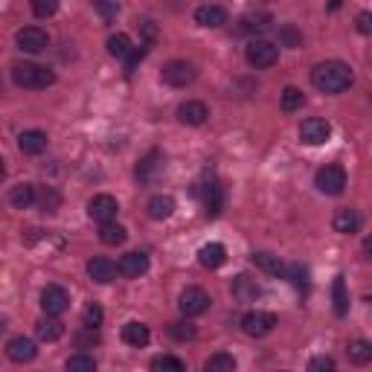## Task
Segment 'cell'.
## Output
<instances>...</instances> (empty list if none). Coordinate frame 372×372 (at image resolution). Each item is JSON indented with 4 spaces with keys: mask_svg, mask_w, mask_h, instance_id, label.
Wrapping results in <instances>:
<instances>
[{
    "mask_svg": "<svg viewBox=\"0 0 372 372\" xmlns=\"http://www.w3.org/2000/svg\"><path fill=\"white\" fill-rule=\"evenodd\" d=\"M131 38L126 35V33H116V35H111L108 38V53L114 55V58H119V61H126V55L131 53Z\"/></svg>",
    "mask_w": 372,
    "mask_h": 372,
    "instance_id": "cell-34",
    "label": "cell"
},
{
    "mask_svg": "<svg viewBox=\"0 0 372 372\" xmlns=\"http://www.w3.org/2000/svg\"><path fill=\"white\" fill-rule=\"evenodd\" d=\"M204 369H207V372H233V369H236V358L227 355V352H215V355L207 358Z\"/></svg>",
    "mask_w": 372,
    "mask_h": 372,
    "instance_id": "cell-33",
    "label": "cell"
},
{
    "mask_svg": "<svg viewBox=\"0 0 372 372\" xmlns=\"http://www.w3.org/2000/svg\"><path fill=\"white\" fill-rule=\"evenodd\" d=\"M244 58L247 65L256 67V70H265V67H273L279 61V47L268 38H251L244 47Z\"/></svg>",
    "mask_w": 372,
    "mask_h": 372,
    "instance_id": "cell-3",
    "label": "cell"
},
{
    "mask_svg": "<svg viewBox=\"0 0 372 372\" xmlns=\"http://www.w3.org/2000/svg\"><path fill=\"white\" fill-rule=\"evenodd\" d=\"M67 372H93L97 369V361H93L90 355H73V358H67Z\"/></svg>",
    "mask_w": 372,
    "mask_h": 372,
    "instance_id": "cell-39",
    "label": "cell"
},
{
    "mask_svg": "<svg viewBox=\"0 0 372 372\" xmlns=\"http://www.w3.org/2000/svg\"><path fill=\"white\" fill-rule=\"evenodd\" d=\"M90 4H93V9L102 15V21H114L119 15V4H116V0H90Z\"/></svg>",
    "mask_w": 372,
    "mask_h": 372,
    "instance_id": "cell-41",
    "label": "cell"
},
{
    "mask_svg": "<svg viewBox=\"0 0 372 372\" xmlns=\"http://www.w3.org/2000/svg\"><path fill=\"white\" fill-rule=\"evenodd\" d=\"M352 82H355L352 67L346 65V61H337V58L334 61H320V65L312 70V84L320 93H329V97L349 90Z\"/></svg>",
    "mask_w": 372,
    "mask_h": 372,
    "instance_id": "cell-1",
    "label": "cell"
},
{
    "mask_svg": "<svg viewBox=\"0 0 372 372\" xmlns=\"http://www.w3.org/2000/svg\"><path fill=\"white\" fill-rule=\"evenodd\" d=\"M198 262H201L207 270H219V268L227 262V251H224V244H219V241H209V244H204L201 251H198Z\"/></svg>",
    "mask_w": 372,
    "mask_h": 372,
    "instance_id": "cell-19",
    "label": "cell"
},
{
    "mask_svg": "<svg viewBox=\"0 0 372 372\" xmlns=\"http://www.w3.org/2000/svg\"><path fill=\"white\" fill-rule=\"evenodd\" d=\"M116 270H119L122 276H131V279H137V276H143V273L148 270V256H146V253H140V251H131V253H126V256L119 259Z\"/></svg>",
    "mask_w": 372,
    "mask_h": 372,
    "instance_id": "cell-18",
    "label": "cell"
},
{
    "mask_svg": "<svg viewBox=\"0 0 372 372\" xmlns=\"http://www.w3.org/2000/svg\"><path fill=\"white\" fill-rule=\"evenodd\" d=\"M314 186L323 195H340L346 190V172L344 166H323L314 175Z\"/></svg>",
    "mask_w": 372,
    "mask_h": 372,
    "instance_id": "cell-5",
    "label": "cell"
},
{
    "mask_svg": "<svg viewBox=\"0 0 372 372\" xmlns=\"http://www.w3.org/2000/svg\"><path fill=\"white\" fill-rule=\"evenodd\" d=\"M308 369H312V372H332V369H334V361H332L329 355H317V358L308 361Z\"/></svg>",
    "mask_w": 372,
    "mask_h": 372,
    "instance_id": "cell-45",
    "label": "cell"
},
{
    "mask_svg": "<svg viewBox=\"0 0 372 372\" xmlns=\"http://www.w3.org/2000/svg\"><path fill=\"white\" fill-rule=\"evenodd\" d=\"M207 116H209V108L204 102H198V99H190V102L177 105V122H180V126L198 128V126H204V122H207Z\"/></svg>",
    "mask_w": 372,
    "mask_h": 372,
    "instance_id": "cell-12",
    "label": "cell"
},
{
    "mask_svg": "<svg viewBox=\"0 0 372 372\" xmlns=\"http://www.w3.org/2000/svg\"><path fill=\"white\" fill-rule=\"evenodd\" d=\"M35 334H38V340L55 344V340H61V334H65V326H61L53 314H47V317H41V320L35 323Z\"/></svg>",
    "mask_w": 372,
    "mask_h": 372,
    "instance_id": "cell-28",
    "label": "cell"
},
{
    "mask_svg": "<svg viewBox=\"0 0 372 372\" xmlns=\"http://www.w3.org/2000/svg\"><path fill=\"white\" fill-rule=\"evenodd\" d=\"M349 361L358 363V366H366L372 361V344L369 340H363V337L349 340Z\"/></svg>",
    "mask_w": 372,
    "mask_h": 372,
    "instance_id": "cell-32",
    "label": "cell"
},
{
    "mask_svg": "<svg viewBox=\"0 0 372 372\" xmlns=\"http://www.w3.org/2000/svg\"><path fill=\"white\" fill-rule=\"evenodd\" d=\"M6 177V166H4V158H0V180Z\"/></svg>",
    "mask_w": 372,
    "mask_h": 372,
    "instance_id": "cell-48",
    "label": "cell"
},
{
    "mask_svg": "<svg viewBox=\"0 0 372 372\" xmlns=\"http://www.w3.org/2000/svg\"><path fill=\"white\" fill-rule=\"evenodd\" d=\"M87 276L93 279V283L108 285V283H114V279H116V265L108 256H93L87 262Z\"/></svg>",
    "mask_w": 372,
    "mask_h": 372,
    "instance_id": "cell-16",
    "label": "cell"
},
{
    "mask_svg": "<svg viewBox=\"0 0 372 372\" xmlns=\"http://www.w3.org/2000/svg\"><path fill=\"white\" fill-rule=\"evenodd\" d=\"M334 233H340V236H352V233H358L361 230V215H358V209H337L334 212Z\"/></svg>",
    "mask_w": 372,
    "mask_h": 372,
    "instance_id": "cell-21",
    "label": "cell"
},
{
    "mask_svg": "<svg viewBox=\"0 0 372 372\" xmlns=\"http://www.w3.org/2000/svg\"><path fill=\"white\" fill-rule=\"evenodd\" d=\"M122 340H126L128 346H134V349H143V346L148 344V340H151V332H148V326H146V323L131 320V323L122 326Z\"/></svg>",
    "mask_w": 372,
    "mask_h": 372,
    "instance_id": "cell-24",
    "label": "cell"
},
{
    "mask_svg": "<svg viewBox=\"0 0 372 372\" xmlns=\"http://www.w3.org/2000/svg\"><path fill=\"white\" fill-rule=\"evenodd\" d=\"M283 273L288 276V283H291L294 288H300V291L308 288V270H305L302 265H291V268H285Z\"/></svg>",
    "mask_w": 372,
    "mask_h": 372,
    "instance_id": "cell-37",
    "label": "cell"
},
{
    "mask_svg": "<svg viewBox=\"0 0 372 372\" xmlns=\"http://www.w3.org/2000/svg\"><path fill=\"white\" fill-rule=\"evenodd\" d=\"M15 44H18V50L21 53H44L47 50V44H50V38H47V33L41 26H23V29H18L15 33Z\"/></svg>",
    "mask_w": 372,
    "mask_h": 372,
    "instance_id": "cell-9",
    "label": "cell"
},
{
    "mask_svg": "<svg viewBox=\"0 0 372 372\" xmlns=\"http://www.w3.org/2000/svg\"><path fill=\"white\" fill-rule=\"evenodd\" d=\"M35 201H38L41 212H47V215H53V212L58 209V204H61V198H58V192H55V190H44L41 195L35 192Z\"/></svg>",
    "mask_w": 372,
    "mask_h": 372,
    "instance_id": "cell-38",
    "label": "cell"
},
{
    "mask_svg": "<svg viewBox=\"0 0 372 372\" xmlns=\"http://www.w3.org/2000/svg\"><path fill=\"white\" fill-rule=\"evenodd\" d=\"M204 207H207L209 219H215V215L221 212V207H224V186L219 180H209L204 186Z\"/></svg>",
    "mask_w": 372,
    "mask_h": 372,
    "instance_id": "cell-22",
    "label": "cell"
},
{
    "mask_svg": "<svg viewBox=\"0 0 372 372\" xmlns=\"http://www.w3.org/2000/svg\"><path fill=\"white\" fill-rule=\"evenodd\" d=\"M233 297L239 300V302H256L259 297H262V285L256 283V279H251V276H236L233 279Z\"/></svg>",
    "mask_w": 372,
    "mask_h": 372,
    "instance_id": "cell-17",
    "label": "cell"
},
{
    "mask_svg": "<svg viewBox=\"0 0 372 372\" xmlns=\"http://www.w3.org/2000/svg\"><path fill=\"white\" fill-rule=\"evenodd\" d=\"M305 105V93L300 87H285L283 93H279V108H283L285 114H294Z\"/></svg>",
    "mask_w": 372,
    "mask_h": 372,
    "instance_id": "cell-31",
    "label": "cell"
},
{
    "mask_svg": "<svg viewBox=\"0 0 372 372\" xmlns=\"http://www.w3.org/2000/svg\"><path fill=\"white\" fill-rule=\"evenodd\" d=\"M140 29H143L146 41H154V35H158V29H154V23H151V21H143V23H140Z\"/></svg>",
    "mask_w": 372,
    "mask_h": 372,
    "instance_id": "cell-47",
    "label": "cell"
},
{
    "mask_svg": "<svg viewBox=\"0 0 372 372\" xmlns=\"http://www.w3.org/2000/svg\"><path fill=\"white\" fill-rule=\"evenodd\" d=\"M18 148H21V154H29V158H35V154H41V151L47 148V134L38 131V128L23 131V134L18 137Z\"/></svg>",
    "mask_w": 372,
    "mask_h": 372,
    "instance_id": "cell-23",
    "label": "cell"
},
{
    "mask_svg": "<svg viewBox=\"0 0 372 372\" xmlns=\"http://www.w3.org/2000/svg\"><path fill=\"white\" fill-rule=\"evenodd\" d=\"M209 294L204 291V288H186L183 294H180V300H177V308H180V314L183 317H198V314H204L207 308H209Z\"/></svg>",
    "mask_w": 372,
    "mask_h": 372,
    "instance_id": "cell-7",
    "label": "cell"
},
{
    "mask_svg": "<svg viewBox=\"0 0 372 372\" xmlns=\"http://www.w3.org/2000/svg\"><path fill=\"white\" fill-rule=\"evenodd\" d=\"M195 76H198L195 65H190V61H183V58L169 61V65H163V70H160V79L169 87H186V84L195 82Z\"/></svg>",
    "mask_w": 372,
    "mask_h": 372,
    "instance_id": "cell-4",
    "label": "cell"
},
{
    "mask_svg": "<svg viewBox=\"0 0 372 372\" xmlns=\"http://www.w3.org/2000/svg\"><path fill=\"white\" fill-rule=\"evenodd\" d=\"M270 26H273V18L268 12H256V15H244L239 21V33H256V35H262V33H268Z\"/></svg>",
    "mask_w": 372,
    "mask_h": 372,
    "instance_id": "cell-25",
    "label": "cell"
},
{
    "mask_svg": "<svg viewBox=\"0 0 372 372\" xmlns=\"http://www.w3.org/2000/svg\"><path fill=\"white\" fill-rule=\"evenodd\" d=\"M279 44H283V47H291V50H294V47H300V44H302V35L297 33V29H294L291 23H285L283 29H279Z\"/></svg>",
    "mask_w": 372,
    "mask_h": 372,
    "instance_id": "cell-42",
    "label": "cell"
},
{
    "mask_svg": "<svg viewBox=\"0 0 372 372\" xmlns=\"http://www.w3.org/2000/svg\"><path fill=\"white\" fill-rule=\"evenodd\" d=\"M12 82L23 90H44V87L55 84V73L50 67L33 65V61H18L12 67Z\"/></svg>",
    "mask_w": 372,
    "mask_h": 372,
    "instance_id": "cell-2",
    "label": "cell"
},
{
    "mask_svg": "<svg viewBox=\"0 0 372 372\" xmlns=\"http://www.w3.org/2000/svg\"><path fill=\"white\" fill-rule=\"evenodd\" d=\"M116 212H119V204H116V198L114 195H93L90 201H87V215L93 221H114L116 219Z\"/></svg>",
    "mask_w": 372,
    "mask_h": 372,
    "instance_id": "cell-11",
    "label": "cell"
},
{
    "mask_svg": "<svg viewBox=\"0 0 372 372\" xmlns=\"http://www.w3.org/2000/svg\"><path fill=\"white\" fill-rule=\"evenodd\" d=\"M146 53H148V50H146V44H140V47H131V53L126 55V73H128V76L137 70V65H140V61L146 58Z\"/></svg>",
    "mask_w": 372,
    "mask_h": 372,
    "instance_id": "cell-44",
    "label": "cell"
},
{
    "mask_svg": "<svg viewBox=\"0 0 372 372\" xmlns=\"http://www.w3.org/2000/svg\"><path fill=\"white\" fill-rule=\"evenodd\" d=\"M102 320H105L102 305L90 302V305L84 308V314H82V323H84V329H99V326H102Z\"/></svg>",
    "mask_w": 372,
    "mask_h": 372,
    "instance_id": "cell-36",
    "label": "cell"
},
{
    "mask_svg": "<svg viewBox=\"0 0 372 372\" xmlns=\"http://www.w3.org/2000/svg\"><path fill=\"white\" fill-rule=\"evenodd\" d=\"M9 201H12V207H18V209H29L35 204V186L33 183H18L15 190L9 192Z\"/></svg>",
    "mask_w": 372,
    "mask_h": 372,
    "instance_id": "cell-30",
    "label": "cell"
},
{
    "mask_svg": "<svg viewBox=\"0 0 372 372\" xmlns=\"http://www.w3.org/2000/svg\"><path fill=\"white\" fill-rule=\"evenodd\" d=\"M355 23H358V33H361V35H369V33H372V15H369V12H361Z\"/></svg>",
    "mask_w": 372,
    "mask_h": 372,
    "instance_id": "cell-46",
    "label": "cell"
},
{
    "mask_svg": "<svg viewBox=\"0 0 372 372\" xmlns=\"http://www.w3.org/2000/svg\"><path fill=\"white\" fill-rule=\"evenodd\" d=\"M41 308L44 314H53V317H61L70 308V294L61 288V285H47L41 291Z\"/></svg>",
    "mask_w": 372,
    "mask_h": 372,
    "instance_id": "cell-10",
    "label": "cell"
},
{
    "mask_svg": "<svg viewBox=\"0 0 372 372\" xmlns=\"http://www.w3.org/2000/svg\"><path fill=\"white\" fill-rule=\"evenodd\" d=\"M151 369L154 372H186V363L175 355H158L151 361Z\"/></svg>",
    "mask_w": 372,
    "mask_h": 372,
    "instance_id": "cell-35",
    "label": "cell"
},
{
    "mask_svg": "<svg viewBox=\"0 0 372 372\" xmlns=\"http://www.w3.org/2000/svg\"><path fill=\"white\" fill-rule=\"evenodd\" d=\"M276 314H270V312H247L244 317H241V332L247 334V337H268L273 329H276Z\"/></svg>",
    "mask_w": 372,
    "mask_h": 372,
    "instance_id": "cell-6",
    "label": "cell"
},
{
    "mask_svg": "<svg viewBox=\"0 0 372 372\" xmlns=\"http://www.w3.org/2000/svg\"><path fill=\"white\" fill-rule=\"evenodd\" d=\"M35 18H53L58 12V0H33Z\"/></svg>",
    "mask_w": 372,
    "mask_h": 372,
    "instance_id": "cell-43",
    "label": "cell"
},
{
    "mask_svg": "<svg viewBox=\"0 0 372 372\" xmlns=\"http://www.w3.org/2000/svg\"><path fill=\"white\" fill-rule=\"evenodd\" d=\"M163 163H166L163 151L151 148V151L146 154V158L137 163V180H140V183H154V177H158V175L163 172Z\"/></svg>",
    "mask_w": 372,
    "mask_h": 372,
    "instance_id": "cell-13",
    "label": "cell"
},
{
    "mask_svg": "<svg viewBox=\"0 0 372 372\" xmlns=\"http://www.w3.org/2000/svg\"><path fill=\"white\" fill-rule=\"evenodd\" d=\"M6 355L15 363H33L38 355V346H35V340H29V337H12L6 344Z\"/></svg>",
    "mask_w": 372,
    "mask_h": 372,
    "instance_id": "cell-14",
    "label": "cell"
},
{
    "mask_svg": "<svg viewBox=\"0 0 372 372\" xmlns=\"http://www.w3.org/2000/svg\"><path fill=\"white\" fill-rule=\"evenodd\" d=\"M169 334H172L175 340H180V344H186V340L195 337V326H192L190 320H180V323H172V326H169Z\"/></svg>",
    "mask_w": 372,
    "mask_h": 372,
    "instance_id": "cell-40",
    "label": "cell"
},
{
    "mask_svg": "<svg viewBox=\"0 0 372 372\" xmlns=\"http://www.w3.org/2000/svg\"><path fill=\"white\" fill-rule=\"evenodd\" d=\"M340 4H344V0H332V4H329V9H337Z\"/></svg>",
    "mask_w": 372,
    "mask_h": 372,
    "instance_id": "cell-49",
    "label": "cell"
},
{
    "mask_svg": "<svg viewBox=\"0 0 372 372\" xmlns=\"http://www.w3.org/2000/svg\"><path fill=\"white\" fill-rule=\"evenodd\" d=\"M332 300H334V314H337V317H346V314H349V291H346V279H344V276H334V283H332Z\"/></svg>",
    "mask_w": 372,
    "mask_h": 372,
    "instance_id": "cell-26",
    "label": "cell"
},
{
    "mask_svg": "<svg viewBox=\"0 0 372 372\" xmlns=\"http://www.w3.org/2000/svg\"><path fill=\"white\" fill-rule=\"evenodd\" d=\"M128 239V230L126 227H122V224H116V221H102L99 224V241L102 244H122V241H126Z\"/></svg>",
    "mask_w": 372,
    "mask_h": 372,
    "instance_id": "cell-29",
    "label": "cell"
},
{
    "mask_svg": "<svg viewBox=\"0 0 372 372\" xmlns=\"http://www.w3.org/2000/svg\"><path fill=\"white\" fill-rule=\"evenodd\" d=\"M251 262L262 270V273H268V276H283V270H285V265H283V259L279 256H273V253H268V251H259V253H253L251 256Z\"/></svg>",
    "mask_w": 372,
    "mask_h": 372,
    "instance_id": "cell-27",
    "label": "cell"
},
{
    "mask_svg": "<svg viewBox=\"0 0 372 372\" xmlns=\"http://www.w3.org/2000/svg\"><path fill=\"white\" fill-rule=\"evenodd\" d=\"M146 212H148L151 221H166L175 212V198L172 195H151L148 204H146Z\"/></svg>",
    "mask_w": 372,
    "mask_h": 372,
    "instance_id": "cell-20",
    "label": "cell"
},
{
    "mask_svg": "<svg viewBox=\"0 0 372 372\" xmlns=\"http://www.w3.org/2000/svg\"><path fill=\"white\" fill-rule=\"evenodd\" d=\"M332 137V126H329V119H320V116H308L302 126H300V140L305 146H323L329 143Z\"/></svg>",
    "mask_w": 372,
    "mask_h": 372,
    "instance_id": "cell-8",
    "label": "cell"
},
{
    "mask_svg": "<svg viewBox=\"0 0 372 372\" xmlns=\"http://www.w3.org/2000/svg\"><path fill=\"white\" fill-rule=\"evenodd\" d=\"M195 23L204 26V29H219L227 23V9L219 6V4H204L195 9Z\"/></svg>",
    "mask_w": 372,
    "mask_h": 372,
    "instance_id": "cell-15",
    "label": "cell"
}]
</instances>
